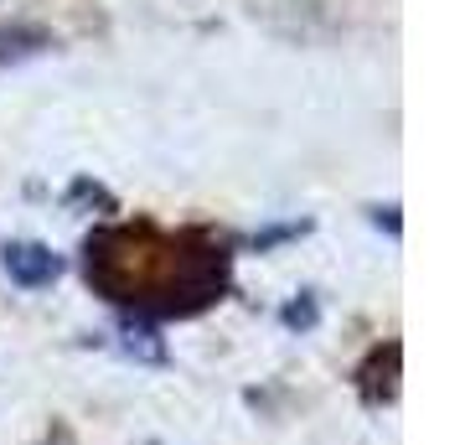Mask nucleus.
Returning <instances> with one entry per match:
<instances>
[{"label": "nucleus", "instance_id": "1", "mask_svg": "<svg viewBox=\"0 0 460 445\" xmlns=\"http://www.w3.org/2000/svg\"><path fill=\"white\" fill-rule=\"evenodd\" d=\"M88 275L140 311H181L212 296L223 285V254L191 249V238H166L155 228H114L88 244Z\"/></svg>", "mask_w": 460, "mask_h": 445}, {"label": "nucleus", "instance_id": "2", "mask_svg": "<svg viewBox=\"0 0 460 445\" xmlns=\"http://www.w3.org/2000/svg\"><path fill=\"white\" fill-rule=\"evenodd\" d=\"M5 275L22 280V285H42V280L58 275V259L37 244H16V249H5Z\"/></svg>", "mask_w": 460, "mask_h": 445}]
</instances>
